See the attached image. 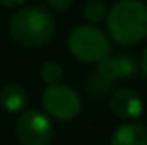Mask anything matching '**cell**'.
I'll use <instances>...</instances> for the list:
<instances>
[{"label":"cell","instance_id":"obj_1","mask_svg":"<svg viewBox=\"0 0 147 145\" xmlns=\"http://www.w3.org/2000/svg\"><path fill=\"white\" fill-rule=\"evenodd\" d=\"M106 26L111 39L118 44L130 46L147 36V5L142 0H121L115 3L106 15Z\"/></svg>","mask_w":147,"mask_h":145},{"label":"cell","instance_id":"obj_2","mask_svg":"<svg viewBox=\"0 0 147 145\" xmlns=\"http://www.w3.org/2000/svg\"><path fill=\"white\" fill-rule=\"evenodd\" d=\"M9 34L24 48H39L55 34V19L45 7H26L12 15Z\"/></svg>","mask_w":147,"mask_h":145},{"label":"cell","instance_id":"obj_3","mask_svg":"<svg viewBox=\"0 0 147 145\" xmlns=\"http://www.w3.org/2000/svg\"><path fill=\"white\" fill-rule=\"evenodd\" d=\"M67 46L74 56L84 63H99L111 53L110 38L92 24L75 28L67 39Z\"/></svg>","mask_w":147,"mask_h":145},{"label":"cell","instance_id":"obj_4","mask_svg":"<svg viewBox=\"0 0 147 145\" xmlns=\"http://www.w3.org/2000/svg\"><path fill=\"white\" fill-rule=\"evenodd\" d=\"M41 103L48 116L60 121H70L77 118L82 109L79 94L65 84L48 85L41 96Z\"/></svg>","mask_w":147,"mask_h":145},{"label":"cell","instance_id":"obj_5","mask_svg":"<svg viewBox=\"0 0 147 145\" xmlns=\"http://www.w3.org/2000/svg\"><path fill=\"white\" fill-rule=\"evenodd\" d=\"M16 135L21 145H50L55 126L48 114L31 109L21 114L16 125Z\"/></svg>","mask_w":147,"mask_h":145},{"label":"cell","instance_id":"obj_6","mask_svg":"<svg viewBox=\"0 0 147 145\" xmlns=\"http://www.w3.org/2000/svg\"><path fill=\"white\" fill-rule=\"evenodd\" d=\"M135 73H137V60L128 53L118 56L108 55L98 63V77L106 84H111L115 80H128Z\"/></svg>","mask_w":147,"mask_h":145},{"label":"cell","instance_id":"obj_7","mask_svg":"<svg viewBox=\"0 0 147 145\" xmlns=\"http://www.w3.org/2000/svg\"><path fill=\"white\" fill-rule=\"evenodd\" d=\"M110 108L111 111L127 121L137 119L140 118L142 111H144V103L140 99L139 94H135L130 89H118L111 94L110 97Z\"/></svg>","mask_w":147,"mask_h":145},{"label":"cell","instance_id":"obj_8","mask_svg":"<svg viewBox=\"0 0 147 145\" xmlns=\"http://www.w3.org/2000/svg\"><path fill=\"white\" fill-rule=\"evenodd\" d=\"M29 96L19 84H7L0 89V106L7 113H21L28 108Z\"/></svg>","mask_w":147,"mask_h":145},{"label":"cell","instance_id":"obj_9","mask_svg":"<svg viewBox=\"0 0 147 145\" xmlns=\"http://www.w3.org/2000/svg\"><path fill=\"white\" fill-rule=\"evenodd\" d=\"M111 145H147V126L142 123H127L115 130Z\"/></svg>","mask_w":147,"mask_h":145},{"label":"cell","instance_id":"obj_10","mask_svg":"<svg viewBox=\"0 0 147 145\" xmlns=\"http://www.w3.org/2000/svg\"><path fill=\"white\" fill-rule=\"evenodd\" d=\"M84 15L92 26H96V24H99L106 19L108 10H106V5L101 0H89L84 5Z\"/></svg>","mask_w":147,"mask_h":145},{"label":"cell","instance_id":"obj_11","mask_svg":"<svg viewBox=\"0 0 147 145\" xmlns=\"http://www.w3.org/2000/svg\"><path fill=\"white\" fill-rule=\"evenodd\" d=\"M41 79L48 84V85H53V84H60V80L63 79V68L60 67L58 62L55 60H48L41 65Z\"/></svg>","mask_w":147,"mask_h":145},{"label":"cell","instance_id":"obj_12","mask_svg":"<svg viewBox=\"0 0 147 145\" xmlns=\"http://www.w3.org/2000/svg\"><path fill=\"white\" fill-rule=\"evenodd\" d=\"M46 2H48V5H50L53 10H57V12L67 10V9L74 3V0H46Z\"/></svg>","mask_w":147,"mask_h":145},{"label":"cell","instance_id":"obj_13","mask_svg":"<svg viewBox=\"0 0 147 145\" xmlns=\"http://www.w3.org/2000/svg\"><path fill=\"white\" fill-rule=\"evenodd\" d=\"M28 0H0V3L7 9H16V7H21L22 3H26Z\"/></svg>","mask_w":147,"mask_h":145},{"label":"cell","instance_id":"obj_14","mask_svg":"<svg viewBox=\"0 0 147 145\" xmlns=\"http://www.w3.org/2000/svg\"><path fill=\"white\" fill-rule=\"evenodd\" d=\"M142 73L147 80V48L144 50V55H142Z\"/></svg>","mask_w":147,"mask_h":145}]
</instances>
